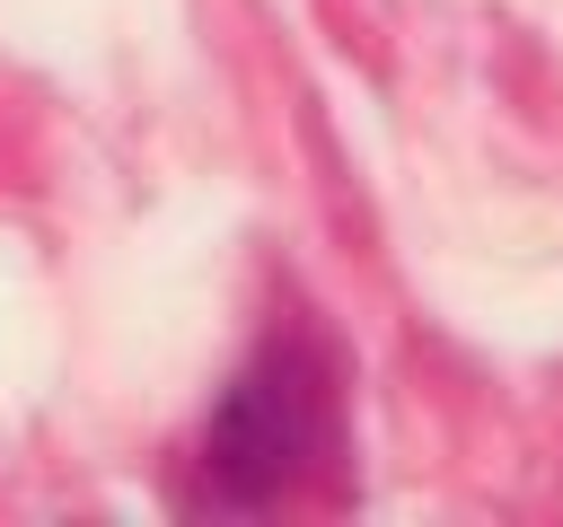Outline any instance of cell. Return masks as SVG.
Returning <instances> with one entry per match:
<instances>
[{"label":"cell","instance_id":"1","mask_svg":"<svg viewBox=\"0 0 563 527\" xmlns=\"http://www.w3.org/2000/svg\"><path fill=\"white\" fill-rule=\"evenodd\" d=\"M334 439V395H325V369L299 351V343H273L238 386H229V404H220V422H211V483H220V501H282L308 466H317V448Z\"/></svg>","mask_w":563,"mask_h":527}]
</instances>
